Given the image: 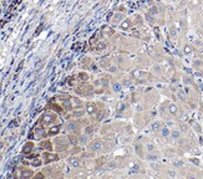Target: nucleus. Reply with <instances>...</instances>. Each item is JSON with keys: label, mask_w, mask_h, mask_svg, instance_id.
Listing matches in <instances>:
<instances>
[{"label": "nucleus", "mask_w": 203, "mask_h": 179, "mask_svg": "<svg viewBox=\"0 0 203 179\" xmlns=\"http://www.w3.org/2000/svg\"><path fill=\"white\" fill-rule=\"evenodd\" d=\"M55 147H56V151H65L67 148L70 141H67L66 137H59V138L55 139Z\"/></svg>", "instance_id": "1"}, {"label": "nucleus", "mask_w": 203, "mask_h": 179, "mask_svg": "<svg viewBox=\"0 0 203 179\" xmlns=\"http://www.w3.org/2000/svg\"><path fill=\"white\" fill-rule=\"evenodd\" d=\"M43 159H44V163L45 164H49V163H52V162H57V160L60 159V157H59V154L51 153L50 151H47V152H44Z\"/></svg>", "instance_id": "2"}, {"label": "nucleus", "mask_w": 203, "mask_h": 179, "mask_svg": "<svg viewBox=\"0 0 203 179\" xmlns=\"http://www.w3.org/2000/svg\"><path fill=\"white\" fill-rule=\"evenodd\" d=\"M24 162L28 163V164H31V165H34V167H38V165L41 164V160L39 159L38 156H31V157H29V158H26L25 160H24Z\"/></svg>", "instance_id": "3"}, {"label": "nucleus", "mask_w": 203, "mask_h": 179, "mask_svg": "<svg viewBox=\"0 0 203 179\" xmlns=\"http://www.w3.org/2000/svg\"><path fill=\"white\" fill-rule=\"evenodd\" d=\"M41 149H46V151H50V152H52V143H51V141H49V139H45V141H43L40 143V146H39Z\"/></svg>", "instance_id": "4"}, {"label": "nucleus", "mask_w": 203, "mask_h": 179, "mask_svg": "<svg viewBox=\"0 0 203 179\" xmlns=\"http://www.w3.org/2000/svg\"><path fill=\"white\" fill-rule=\"evenodd\" d=\"M33 149H34V143L33 142H28L24 146L22 152H24V154H30L33 152Z\"/></svg>", "instance_id": "5"}, {"label": "nucleus", "mask_w": 203, "mask_h": 179, "mask_svg": "<svg viewBox=\"0 0 203 179\" xmlns=\"http://www.w3.org/2000/svg\"><path fill=\"white\" fill-rule=\"evenodd\" d=\"M19 170L21 173H20V174H16V177H19V178H22V177H33V172L31 170H26L25 168H20Z\"/></svg>", "instance_id": "6"}]
</instances>
